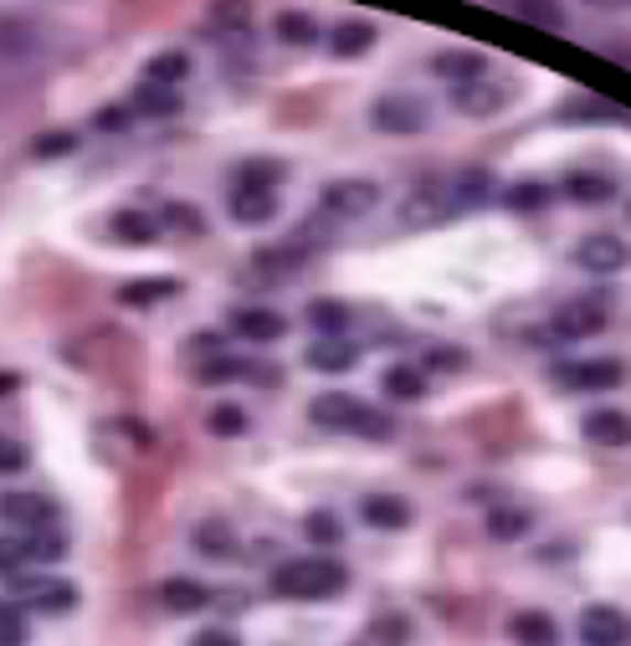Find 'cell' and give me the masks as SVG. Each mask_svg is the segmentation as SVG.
Masks as SVG:
<instances>
[{
  "instance_id": "obj_20",
  "label": "cell",
  "mask_w": 631,
  "mask_h": 646,
  "mask_svg": "<svg viewBox=\"0 0 631 646\" xmlns=\"http://www.w3.org/2000/svg\"><path fill=\"white\" fill-rule=\"evenodd\" d=\"M196 549L206 559H231L237 555V529H231L226 518H206V524L196 529Z\"/></svg>"
},
{
  "instance_id": "obj_3",
  "label": "cell",
  "mask_w": 631,
  "mask_h": 646,
  "mask_svg": "<svg viewBox=\"0 0 631 646\" xmlns=\"http://www.w3.org/2000/svg\"><path fill=\"white\" fill-rule=\"evenodd\" d=\"M380 206V185L376 180H334L324 185V211L329 216H370Z\"/></svg>"
},
{
  "instance_id": "obj_11",
  "label": "cell",
  "mask_w": 631,
  "mask_h": 646,
  "mask_svg": "<svg viewBox=\"0 0 631 646\" xmlns=\"http://www.w3.org/2000/svg\"><path fill=\"white\" fill-rule=\"evenodd\" d=\"M575 267H586V272H621L627 267V247H621L617 236L596 232L575 247Z\"/></svg>"
},
{
  "instance_id": "obj_16",
  "label": "cell",
  "mask_w": 631,
  "mask_h": 646,
  "mask_svg": "<svg viewBox=\"0 0 631 646\" xmlns=\"http://www.w3.org/2000/svg\"><path fill=\"white\" fill-rule=\"evenodd\" d=\"M509 104V93L498 88V83H463V88H457V108H463V114H472V118H488V114H498V108Z\"/></svg>"
},
{
  "instance_id": "obj_27",
  "label": "cell",
  "mask_w": 631,
  "mask_h": 646,
  "mask_svg": "<svg viewBox=\"0 0 631 646\" xmlns=\"http://www.w3.org/2000/svg\"><path fill=\"white\" fill-rule=\"evenodd\" d=\"M529 529H534V514H524V508H493V514H488V534H493L498 543L524 539Z\"/></svg>"
},
{
  "instance_id": "obj_19",
  "label": "cell",
  "mask_w": 631,
  "mask_h": 646,
  "mask_svg": "<svg viewBox=\"0 0 631 646\" xmlns=\"http://www.w3.org/2000/svg\"><path fill=\"white\" fill-rule=\"evenodd\" d=\"M586 437L596 446H627L631 441V421L621 411H590L586 416Z\"/></svg>"
},
{
  "instance_id": "obj_42",
  "label": "cell",
  "mask_w": 631,
  "mask_h": 646,
  "mask_svg": "<svg viewBox=\"0 0 631 646\" xmlns=\"http://www.w3.org/2000/svg\"><path fill=\"white\" fill-rule=\"evenodd\" d=\"M165 220H170V226H181V232H200V211L196 206H181V201H175V206H165Z\"/></svg>"
},
{
  "instance_id": "obj_17",
  "label": "cell",
  "mask_w": 631,
  "mask_h": 646,
  "mask_svg": "<svg viewBox=\"0 0 631 646\" xmlns=\"http://www.w3.org/2000/svg\"><path fill=\"white\" fill-rule=\"evenodd\" d=\"M370 46H376V26H370V21H345V26H334V36H329V52L345 62L365 57Z\"/></svg>"
},
{
  "instance_id": "obj_36",
  "label": "cell",
  "mask_w": 631,
  "mask_h": 646,
  "mask_svg": "<svg viewBox=\"0 0 631 646\" xmlns=\"http://www.w3.org/2000/svg\"><path fill=\"white\" fill-rule=\"evenodd\" d=\"M493 195V175L488 170H472V175H463V185H457V206H482Z\"/></svg>"
},
{
  "instance_id": "obj_10",
  "label": "cell",
  "mask_w": 631,
  "mask_h": 646,
  "mask_svg": "<svg viewBox=\"0 0 631 646\" xmlns=\"http://www.w3.org/2000/svg\"><path fill=\"white\" fill-rule=\"evenodd\" d=\"M606 329V309L601 303H565L550 323V338H590Z\"/></svg>"
},
{
  "instance_id": "obj_38",
  "label": "cell",
  "mask_w": 631,
  "mask_h": 646,
  "mask_svg": "<svg viewBox=\"0 0 631 646\" xmlns=\"http://www.w3.org/2000/svg\"><path fill=\"white\" fill-rule=\"evenodd\" d=\"M303 534H308L314 543H334L345 529H339V518H334V514H308V518H303Z\"/></svg>"
},
{
  "instance_id": "obj_43",
  "label": "cell",
  "mask_w": 631,
  "mask_h": 646,
  "mask_svg": "<svg viewBox=\"0 0 631 646\" xmlns=\"http://www.w3.org/2000/svg\"><path fill=\"white\" fill-rule=\"evenodd\" d=\"M26 467V452L15 441H0V472H21Z\"/></svg>"
},
{
  "instance_id": "obj_21",
  "label": "cell",
  "mask_w": 631,
  "mask_h": 646,
  "mask_svg": "<svg viewBox=\"0 0 631 646\" xmlns=\"http://www.w3.org/2000/svg\"><path fill=\"white\" fill-rule=\"evenodd\" d=\"M452 211V201H447V191L442 185H416V195L406 201V211L401 216L411 220V226H421V220H436V216H447Z\"/></svg>"
},
{
  "instance_id": "obj_6",
  "label": "cell",
  "mask_w": 631,
  "mask_h": 646,
  "mask_svg": "<svg viewBox=\"0 0 631 646\" xmlns=\"http://www.w3.org/2000/svg\"><path fill=\"white\" fill-rule=\"evenodd\" d=\"M0 518H11L15 529H26V539L42 529H57V508L46 498H36V493H6L0 498Z\"/></svg>"
},
{
  "instance_id": "obj_23",
  "label": "cell",
  "mask_w": 631,
  "mask_h": 646,
  "mask_svg": "<svg viewBox=\"0 0 631 646\" xmlns=\"http://www.w3.org/2000/svg\"><path fill=\"white\" fill-rule=\"evenodd\" d=\"M185 77H191V57H181V52H160L144 67V83H154V88H181Z\"/></svg>"
},
{
  "instance_id": "obj_35",
  "label": "cell",
  "mask_w": 631,
  "mask_h": 646,
  "mask_svg": "<svg viewBox=\"0 0 631 646\" xmlns=\"http://www.w3.org/2000/svg\"><path fill=\"white\" fill-rule=\"evenodd\" d=\"M26 564H31L26 539H0V574H6V580H21Z\"/></svg>"
},
{
  "instance_id": "obj_5",
  "label": "cell",
  "mask_w": 631,
  "mask_h": 646,
  "mask_svg": "<svg viewBox=\"0 0 631 646\" xmlns=\"http://www.w3.org/2000/svg\"><path fill=\"white\" fill-rule=\"evenodd\" d=\"M11 590H21V601L42 616H62L77 605V585H67V580H26L21 574V580H11Z\"/></svg>"
},
{
  "instance_id": "obj_30",
  "label": "cell",
  "mask_w": 631,
  "mask_h": 646,
  "mask_svg": "<svg viewBox=\"0 0 631 646\" xmlns=\"http://www.w3.org/2000/svg\"><path fill=\"white\" fill-rule=\"evenodd\" d=\"M165 298H175V282H170V278H160V282H129V288H119L123 309H150V303H165Z\"/></svg>"
},
{
  "instance_id": "obj_12",
  "label": "cell",
  "mask_w": 631,
  "mask_h": 646,
  "mask_svg": "<svg viewBox=\"0 0 631 646\" xmlns=\"http://www.w3.org/2000/svg\"><path fill=\"white\" fill-rule=\"evenodd\" d=\"M411 518H416V508L406 498H395V493H370L365 498V524L370 529H411Z\"/></svg>"
},
{
  "instance_id": "obj_34",
  "label": "cell",
  "mask_w": 631,
  "mask_h": 646,
  "mask_svg": "<svg viewBox=\"0 0 631 646\" xmlns=\"http://www.w3.org/2000/svg\"><path fill=\"white\" fill-rule=\"evenodd\" d=\"M503 201H509V211H540L544 201H550V185L524 180V185H509V191H503Z\"/></svg>"
},
{
  "instance_id": "obj_8",
  "label": "cell",
  "mask_w": 631,
  "mask_h": 646,
  "mask_svg": "<svg viewBox=\"0 0 631 646\" xmlns=\"http://www.w3.org/2000/svg\"><path fill=\"white\" fill-rule=\"evenodd\" d=\"M555 380L565 390H617L621 385V365L617 359H586V365H559Z\"/></svg>"
},
{
  "instance_id": "obj_18",
  "label": "cell",
  "mask_w": 631,
  "mask_h": 646,
  "mask_svg": "<svg viewBox=\"0 0 631 646\" xmlns=\"http://www.w3.org/2000/svg\"><path fill=\"white\" fill-rule=\"evenodd\" d=\"M129 114H139V118H175V114H181V88H154V83H144V88L134 93Z\"/></svg>"
},
{
  "instance_id": "obj_7",
  "label": "cell",
  "mask_w": 631,
  "mask_h": 646,
  "mask_svg": "<svg viewBox=\"0 0 631 646\" xmlns=\"http://www.w3.org/2000/svg\"><path fill=\"white\" fill-rule=\"evenodd\" d=\"M631 636V621L621 616L617 605H590L580 611V642L586 646H621Z\"/></svg>"
},
{
  "instance_id": "obj_46",
  "label": "cell",
  "mask_w": 631,
  "mask_h": 646,
  "mask_svg": "<svg viewBox=\"0 0 631 646\" xmlns=\"http://www.w3.org/2000/svg\"><path fill=\"white\" fill-rule=\"evenodd\" d=\"M15 385H21L15 375H0V396H6V390H15Z\"/></svg>"
},
{
  "instance_id": "obj_45",
  "label": "cell",
  "mask_w": 631,
  "mask_h": 646,
  "mask_svg": "<svg viewBox=\"0 0 631 646\" xmlns=\"http://www.w3.org/2000/svg\"><path fill=\"white\" fill-rule=\"evenodd\" d=\"M196 646H237V636H231V632H200Z\"/></svg>"
},
{
  "instance_id": "obj_14",
  "label": "cell",
  "mask_w": 631,
  "mask_h": 646,
  "mask_svg": "<svg viewBox=\"0 0 631 646\" xmlns=\"http://www.w3.org/2000/svg\"><path fill=\"white\" fill-rule=\"evenodd\" d=\"M355 365H360V349L349 338H318L308 349V369H318V375H345Z\"/></svg>"
},
{
  "instance_id": "obj_40",
  "label": "cell",
  "mask_w": 631,
  "mask_h": 646,
  "mask_svg": "<svg viewBox=\"0 0 631 646\" xmlns=\"http://www.w3.org/2000/svg\"><path fill=\"white\" fill-rule=\"evenodd\" d=\"M237 359H226V354H216V359H206V365H196V375L206 385H216V380H231V375H237Z\"/></svg>"
},
{
  "instance_id": "obj_25",
  "label": "cell",
  "mask_w": 631,
  "mask_h": 646,
  "mask_svg": "<svg viewBox=\"0 0 631 646\" xmlns=\"http://www.w3.org/2000/svg\"><path fill=\"white\" fill-rule=\"evenodd\" d=\"M436 77H447V83H478L482 77V57L478 52H442V57L432 62Z\"/></svg>"
},
{
  "instance_id": "obj_1",
  "label": "cell",
  "mask_w": 631,
  "mask_h": 646,
  "mask_svg": "<svg viewBox=\"0 0 631 646\" xmlns=\"http://www.w3.org/2000/svg\"><path fill=\"white\" fill-rule=\"evenodd\" d=\"M334 590H345V564L329 555H303L272 570V595L283 601H324Z\"/></svg>"
},
{
  "instance_id": "obj_9",
  "label": "cell",
  "mask_w": 631,
  "mask_h": 646,
  "mask_svg": "<svg viewBox=\"0 0 631 646\" xmlns=\"http://www.w3.org/2000/svg\"><path fill=\"white\" fill-rule=\"evenodd\" d=\"M370 123H376L380 133H421L426 129V108H421L416 98H380V104L370 108Z\"/></svg>"
},
{
  "instance_id": "obj_33",
  "label": "cell",
  "mask_w": 631,
  "mask_h": 646,
  "mask_svg": "<svg viewBox=\"0 0 631 646\" xmlns=\"http://www.w3.org/2000/svg\"><path fill=\"white\" fill-rule=\"evenodd\" d=\"M370 636H376V642H385V646H406L411 642V621L401 616V611L376 616V621H370Z\"/></svg>"
},
{
  "instance_id": "obj_37",
  "label": "cell",
  "mask_w": 631,
  "mask_h": 646,
  "mask_svg": "<svg viewBox=\"0 0 631 646\" xmlns=\"http://www.w3.org/2000/svg\"><path fill=\"white\" fill-rule=\"evenodd\" d=\"M26 642V616L15 611V601H0V646H21Z\"/></svg>"
},
{
  "instance_id": "obj_22",
  "label": "cell",
  "mask_w": 631,
  "mask_h": 646,
  "mask_svg": "<svg viewBox=\"0 0 631 646\" xmlns=\"http://www.w3.org/2000/svg\"><path fill=\"white\" fill-rule=\"evenodd\" d=\"M165 605L170 611H181V616H196V611H206L210 605V590L206 585H196V580H165Z\"/></svg>"
},
{
  "instance_id": "obj_28",
  "label": "cell",
  "mask_w": 631,
  "mask_h": 646,
  "mask_svg": "<svg viewBox=\"0 0 631 646\" xmlns=\"http://www.w3.org/2000/svg\"><path fill=\"white\" fill-rule=\"evenodd\" d=\"M385 390H391L395 400H421V396H426V369L391 365V369H385Z\"/></svg>"
},
{
  "instance_id": "obj_32",
  "label": "cell",
  "mask_w": 631,
  "mask_h": 646,
  "mask_svg": "<svg viewBox=\"0 0 631 646\" xmlns=\"http://www.w3.org/2000/svg\"><path fill=\"white\" fill-rule=\"evenodd\" d=\"M206 427L216 431V437H241V431H247V411H241V406H231V400H221V406H210Z\"/></svg>"
},
{
  "instance_id": "obj_31",
  "label": "cell",
  "mask_w": 631,
  "mask_h": 646,
  "mask_svg": "<svg viewBox=\"0 0 631 646\" xmlns=\"http://www.w3.org/2000/svg\"><path fill=\"white\" fill-rule=\"evenodd\" d=\"M108 226H113V236H119V241H129V247H144V241H154V220L139 216V211H119V216L108 220Z\"/></svg>"
},
{
  "instance_id": "obj_15",
  "label": "cell",
  "mask_w": 631,
  "mask_h": 646,
  "mask_svg": "<svg viewBox=\"0 0 631 646\" xmlns=\"http://www.w3.org/2000/svg\"><path fill=\"white\" fill-rule=\"evenodd\" d=\"M509 636L513 642H524V646H555L559 626L550 611H519V616L509 621Z\"/></svg>"
},
{
  "instance_id": "obj_2",
  "label": "cell",
  "mask_w": 631,
  "mask_h": 646,
  "mask_svg": "<svg viewBox=\"0 0 631 646\" xmlns=\"http://www.w3.org/2000/svg\"><path fill=\"white\" fill-rule=\"evenodd\" d=\"M308 416H314V427H324V431H360V437H376V441H385L395 431L391 416L370 411L365 400L345 396V390H324V396L308 406Z\"/></svg>"
},
{
  "instance_id": "obj_41",
  "label": "cell",
  "mask_w": 631,
  "mask_h": 646,
  "mask_svg": "<svg viewBox=\"0 0 631 646\" xmlns=\"http://www.w3.org/2000/svg\"><path fill=\"white\" fill-rule=\"evenodd\" d=\"M426 365H432V369H463V365H467V354H463V349H452V344H436V349L426 354Z\"/></svg>"
},
{
  "instance_id": "obj_44",
  "label": "cell",
  "mask_w": 631,
  "mask_h": 646,
  "mask_svg": "<svg viewBox=\"0 0 631 646\" xmlns=\"http://www.w3.org/2000/svg\"><path fill=\"white\" fill-rule=\"evenodd\" d=\"M129 123V108H108V114H98V129H123Z\"/></svg>"
},
{
  "instance_id": "obj_24",
  "label": "cell",
  "mask_w": 631,
  "mask_h": 646,
  "mask_svg": "<svg viewBox=\"0 0 631 646\" xmlns=\"http://www.w3.org/2000/svg\"><path fill=\"white\" fill-rule=\"evenodd\" d=\"M565 195H570V201H590V206H601V201H611V195H617V180H611V175H590V170H575V175L565 180Z\"/></svg>"
},
{
  "instance_id": "obj_4",
  "label": "cell",
  "mask_w": 631,
  "mask_h": 646,
  "mask_svg": "<svg viewBox=\"0 0 631 646\" xmlns=\"http://www.w3.org/2000/svg\"><path fill=\"white\" fill-rule=\"evenodd\" d=\"M226 211H231V220H241V226H268L272 216H278V191L272 185H231V195H226Z\"/></svg>"
},
{
  "instance_id": "obj_29",
  "label": "cell",
  "mask_w": 631,
  "mask_h": 646,
  "mask_svg": "<svg viewBox=\"0 0 631 646\" xmlns=\"http://www.w3.org/2000/svg\"><path fill=\"white\" fill-rule=\"evenodd\" d=\"M278 42L314 46L318 42V21H314V15H303V11H283V15H278Z\"/></svg>"
},
{
  "instance_id": "obj_39",
  "label": "cell",
  "mask_w": 631,
  "mask_h": 646,
  "mask_svg": "<svg viewBox=\"0 0 631 646\" xmlns=\"http://www.w3.org/2000/svg\"><path fill=\"white\" fill-rule=\"evenodd\" d=\"M73 149H77V139H73V133H42L31 154H36V160H52V154H73Z\"/></svg>"
},
{
  "instance_id": "obj_26",
  "label": "cell",
  "mask_w": 631,
  "mask_h": 646,
  "mask_svg": "<svg viewBox=\"0 0 631 646\" xmlns=\"http://www.w3.org/2000/svg\"><path fill=\"white\" fill-rule=\"evenodd\" d=\"M308 323H314L324 338H334V334H345L349 329V309L339 303V298H314V303H308Z\"/></svg>"
},
{
  "instance_id": "obj_13",
  "label": "cell",
  "mask_w": 631,
  "mask_h": 646,
  "mask_svg": "<svg viewBox=\"0 0 631 646\" xmlns=\"http://www.w3.org/2000/svg\"><path fill=\"white\" fill-rule=\"evenodd\" d=\"M231 329H237L241 338H252V344H278V338L287 334L283 313H272V309H237Z\"/></svg>"
}]
</instances>
